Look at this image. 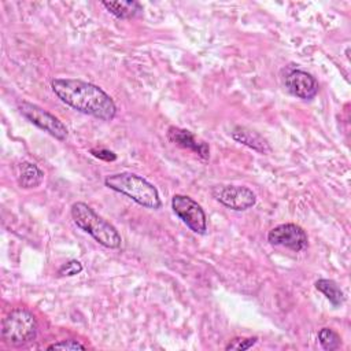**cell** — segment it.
Wrapping results in <instances>:
<instances>
[{
  "instance_id": "6da1fadb",
  "label": "cell",
  "mask_w": 351,
  "mask_h": 351,
  "mask_svg": "<svg viewBox=\"0 0 351 351\" xmlns=\"http://www.w3.org/2000/svg\"><path fill=\"white\" fill-rule=\"evenodd\" d=\"M51 88L63 103L82 114L101 121H112L117 115L114 100L95 84L75 78H55Z\"/></svg>"
},
{
  "instance_id": "7a4b0ae2",
  "label": "cell",
  "mask_w": 351,
  "mask_h": 351,
  "mask_svg": "<svg viewBox=\"0 0 351 351\" xmlns=\"http://www.w3.org/2000/svg\"><path fill=\"white\" fill-rule=\"evenodd\" d=\"M104 185L130 197L143 207L158 210L162 206L158 189L145 178L134 173H117L107 176L104 178Z\"/></svg>"
},
{
  "instance_id": "3957f363",
  "label": "cell",
  "mask_w": 351,
  "mask_h": 351,
  "mask_svg": "<svg viewBox=\"0 0 351 351\" xmlns=\"http://www.w3.org/2000/svg\"><path fill=\"white\" fill-rule=\"evenodd\" d=\"M71 218L74 223L88 234H90L99 244L106 248H119L122 237L118 230L93 211L86 203L77 202L71 206Z\"/></svg>"
},
{
  "instance_id": "277c9868",
  "label": "cell",
  "mask_w": 351,
  "mask_h": 351,
  "mask_svg": "<svg viewBox=\"0 0 351 351\" xmlns=\"http://www.w3.org/2000/svg\"><path fill=\"white\" fill-rule=\"evenodd\" d=\"M37 336V321L32 311L23 307L11 310L1 322V339L5 344L19 347Z\"/></svg>"
},
{
  "instance_id": "5b68a950",
  "label": "cell",
  "mask_w": 351,
  "mask_h": 351,
  "mask_svg": "<svg viewBox=\"0 0 351 351\" xmlns=\"http://www.w3.org/2000/svg\"><path fill=\"white\" fill-rule=\"evenodd\" d=\"M18 110L29 122H32L37 128L45 130L55 138H58L60 141L67 138L69 130H67L66 125L58 117H55L53 114L41 108L40 106L33 104L30 101H22V103H19Z\"/></svg>"
},
{
  "instance_id": "8992f818",
  "label": "cell",
  "mask_w": 351,
  "mask_h": 351,
  "mask_svg": "<svg viewBox=\"0 0 351 351\" xmlns=\"http://www.w3.org/2000/svg\"><path fill=\"white\" fill-rule=\"evenodd\" d=\"M174 214L195 233L204 234L207 230V218L202 206L186 195L176 193L171 197Z\"/></svg>"
},
{
  "instance_id": "52a82bcc",
  "label": "cell",
  "mask_w": 351,
  "mask_h": 351,
  "mask_svg": "<svg viewBox=\"0 0 351 351\" xmlns=\"http://www.w3.org/2000/svg\"><path fill=\"white\" fill-rule=\"evenodd\" d=\"M211 196L234 211L248 210L256 203L255 193L243 185H214L211 188Z\"/></svg>"
},
{
  "instance_id": "ba28073f",
  "label": "cell",
  "mask_w": 351,
  "mask_h": 351,
  "mask_svg": "<svg viewBox=\"0 0 351 351\" xmlns=\"http://www.w3.org/2000/svg\"><path fill=\"white\" fill-rule=\"evenodd\" d=\"M267 241L271 245H282L299 252L308 245V239L303 228L296 223H281L267 233Z\"/></svg>"
},
{
  "instance_id": "9c48e42d",
  "label": "cell",
  "mask_w": 351,
  "mask_h": 351,
  "mask_svg": "<svg viewBox=\"0 0 351 351\" xmlns=\"http://www.w3.org/2000/svg\"><path fill=\"white\" fill-rule=\"evenodd\" d=\"M285 88L302 100H310L318 93V81L307 71L293 69L284 77Z\"/></svg>"
},
{
  "instance_id": "30bf717a",
  "label": "cell",
  "mask_w": 351,
  "mask_h": 351,
  "mask_svg": "<svg viewBox=\"0 0 351 351\" xmlns=\"http://www.w3.org/2000/svg\"><path fill=\"white\" fill-rule=\"evenodd\" d=\"M167 138L182 147V148H188L191 151H193L195 154H197L202 159H208L210 156V148L206 143L203 141H197L195 138V136L189 132V130H185V129H181V128H176V126H170L167 129Z\"/></svg>"
},
{
  "instance_id": "8fae6325",
  "label": "cell",
  "mask_w": 351,
  "mask_h": 351,
  "mask_svg": "<svg viewBox=\"0 0 351 351\" xmlns=\"http://www.w3.org/2000/svg\"><path fill=\"white\" fill-rule=\"evenodd\" d=\"M230 134H232L233 140L252 148L254 151H256L259 154L267 155L271 152V147L267 143V140L263 138V136H261L255 130H251L245 126H236Z\"/></svg>"
},
{
  "instance_id": "7c38bea8",
  "label": "cell",
  "mask_w": 351,
  "mask_h": 351,
  "mask_svg": "<svg viewBox=\"0 0 351 351\" xmlns=\"http://www.w3.org/2000/svg\"><path fill=\"white\" fill-rule=\"evenodd\" d=\"M44 180V173L30 162H22L18 166V174H16V181L18 185L23 189H30V188H37Z\"/></svg>"
},
{
  "instance_id": "4fadbf2b",
  "label": "cell",
  "mask_w": 351,
  "mask_h": 351,
  "mask_svg": "<svg viewBox=\"0 0 351 351\" xmlns=\"http://www.w3.org/2000/svg\"><path fill=\"white\" fill-rule=\"evenodd\" d=\"M101 4L118 19H130L143 11L138 1H101Z\"/></svg>"
},
{
  "instance_id": "5bb4252c",
  "label": "cell",
  "mask_w": 351,
  "mask_h": 351,
  "mask_svg": "<svg viewBox=\"0 0 351 351\" xmlns=\"http://www.w3.org/2000/svg\"><path fill=\"white\" fill-rule=\"evenodd\" d=\"M315 288L324 293V296L332 303L333 307H339L344 302V293L336 281L328 278H319L315 281Z\"/></svg>"
},
{
  "instance_id": "9a60e30c",
  "label": "cell",
  "mask_w": 351,
  "mask_h": 351,
  "mask_svg": "<svg viewBox=\"0 0 351 351\" xmlns=\"http://www.w3.org/2000/svg\"><path fill=\"white\" fill-rule=\"evenodd\" d=\"M318 341L321 347L326 351H333L337 350L341 346V339L340 336L330 328H322L318 332Z\"/></svg>"
},
{
  "instance_id": "2e32d148",
  "label": "cell",
  "mask_w": 351,
  "mask_h": 351,
  "mask_svg": "<svg viewBox=\"0 0 351 351\" xmlns=\"http://www.w3.org/2000/svg\"><path fill=\"white\" fill-rule=\"evenodd\" d=\"M258 341V337H234L232 339L225 350H237V351H243V350H248L251 348L255 343Z\"/></svg>"
},
{
  "instance_id": "e0dca14e",
  "label": "cell",
  "mask_w": 351,
  "mask_h": 351,
  "mask_svg": "<svg viewBox=\"0 0 351 351\" xmlns=\"http://www.w3.org/2000/svg\"><path fill=\"white\" fill-rule=\"evenodd\" d=\"M81 271H82V263L77 259H71L59 267L58 274L62 277H73L75 274H80Z\"/></svg>"
},
{
  "instance_id": "ac0fdd59",
  "label": "cell",
  "mask_w": 351,
  "mask_h": 351,
  "mask_svg": "<svg viewBox=\"0 0 351 351\" xmlns=\"http://www.w3.org/2000/svg\"><path fill=\"white\" fill-rule=\"evenodd\" d=\"M85 348H86L85 344H82L74 339L60 340V341H56L47 347V350H85Z\"/></svg>"
},
{
  "instance_id": "d6986e66",
  "label": "cell",
  "mask_w": 351,
  "mask_h": 351,
  "mask_svg": "<svg viewBox=\"0 0 351 351\" xmlns=\"http://www.w3.org/2000/svg\"><path fill=\"white\" fill-rule=\"evenodd\" d=\"M95 158L97 159H101V160H106V162H112L117 159V155L110 151V149H106V148H92L89 151Z\"/></svg>"
}]
</instances>
